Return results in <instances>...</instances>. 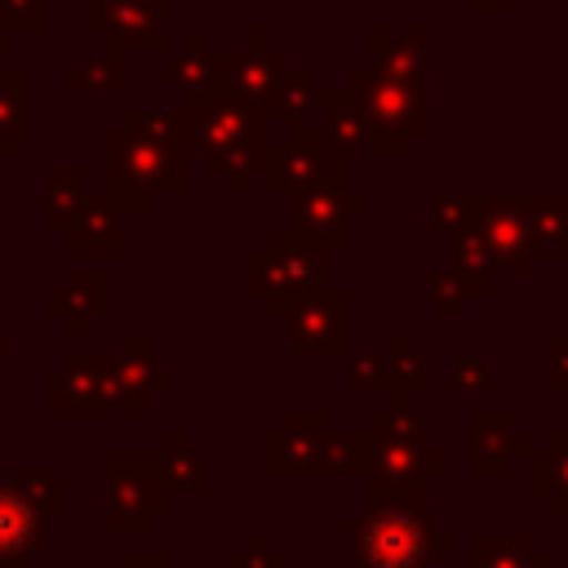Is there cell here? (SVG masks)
Here are the masks:
<instances>
[{"label":"cell","instance_id":"cell-36","mask_svg":"<svg viewBox=\"0 0 568 568\" xmlns=\"http://www.w3.org/2000/svg\"><path fill=\"white\" fill-rule=\"evenodd\" d=\"M448 390H457V395H488L493 390V364L484 355H475V351H453Z\"/></svg>","mask_w":568,"mask_h":568},{"label":"cell","instance_id":"cell-37","mask_svg":"<svg viewBox=\"0 0 568 568\" xmlns=\"http://www.w3.org/2000/svg\"><path fill=\"white\" fill-rule=\"evenodd\" d=\"M13 479L44 510V519H58L67 510V479L58 470H27V475H13Z\"/></svg>","mask_w":568,"mask_h":568},{"label":"cell","instance_id":"cell-14","mask_svg":"<svg viewBox=\"0 0 568 568\" xmlns=\"http://www.w3.org/2000/svg\"><path fill=\"white\" fill-rule=\"evenodd\" d=\"M337 155H342V151H333L320 133H311L306 124L288 120V142H284L280 151H271V155H266V169H262L266 191H271V195H293V191L311 186L315 178H324Z\"/></svg>","mask_w":568,"mask_h":568},{"label":"cell","instance_id":"cell-41","mask_svg":"<svg viewBox=\"0 0 568 568\" xmlns=\"http://www.w3.org/2000/svg\"><path fill=\"white\" fill-rule=\"evenodd\" d=\"M311 75L306 71H297V67H288L280 80H275V89L266 93V102H262V111H284V115H293L306 98H311Z\"/></svg>","mask_w":568,"mask_h":568},{"label":"cell","instance_id":"cell-26","mask_svg":"<svg viewBox=\"0 0 568 568\" xmlns=\"http://www.w3.org/2000/svg\"><path fill=\"white\" fill-rule=\"evenodd\" d=\"M129 84V53L124 49H102L75 67L62 71V89L67 93H120Z\"/></svg>","mask_w":568,"mask_h":568},{"label":"cell","instance_id":"cell-1","mask_svg":"<svg viewBox=\"0 0 568 568\" xmlns=\"http://www.w3.org/2000/svg\"><path fill=\"white\" fill-rule=\"evenodd\" d=\"M448 537L430 532V497H373L351 528L355 568H430Z\"/></svg>","mask_w":568,"mask_h":568},{"label":"cell","instance_id":"cell-40","mask_svg":"<svg viewBox=\"0 0 568 568\" xmlns=\"http://www.w3.org/2000/svg\"><path fill=\"white\" fill-rule=\"evenodd\" d=\"M346 390L351 395H386V359L382 351H359L346 364Z\"/></svg>","mask_w":568,"mask_h":568},{"label":"cell","instance_id":"cell-19","mask_svg":"<svg viewBox=\"0 0 568 568\" xmlns=\"http://www.w3.org/2000/svg\"><path fill=\"white\" fill-rule=\"evenodd\" d=\"M466 435H470L466 466L475 475H501L515 453H528V435H519L506 413H470L466 417Z\"/></svg>","mask_w":568,"mask_h":568},{"label":"cell","instance_id":"cell-47","mask_svg":"<svg viewBox=\"0 0 568 568\" xmlns=\"http://www.w3.org/2000/svg\"><path fill=\"white\" fill-rule=\"evenodd\" d=\"M4 302H9V297L0 293V351H4Z\"/></svg>","mask_w":568,"mask_h":568},{"label":"cell","instance_id":"cell-30","mask_svg":"<svg viewBox=\"0 0 568 568\" xmlns=\"http://www.w3.org/2000/svg\"><path fill=\"white\" fill-rule=\"evenodd\" d=\"M89 178L75 173V169H62V173H49L44 178V226L53 235H62L71 226V217L80 213V204L89 200Z\"/></svg>","mask_w":568,"mask_h":568},{"label":"cell","instance_id":"cell-9","mask_svg":"<svg viewBox=\"0 0 568 568\" xmlns=\"http://www.w3.org/2000/svg\"><path fill=\"white\" fill-rule=\"evenodd\" d=\"M44 408L49 413H106V408H124V413H142L111 355H67L58 373L44 377Z\"/></svg>","mask_w":568,"mask_h":568},{"label":"cell","instance_id":"cell-24","mask_svg":"<svg viewBox=\"0 0 568 568\" xmlns=\"http://www.w3.org/2000/svg\"><path fill=\"white\" fill-rule=\"evenodd\" d=\"M528 488L546 497L555 515H568V430H555L546 448L528 457Z\"/></svg>","mask_w":568,"mask_h":568},{"label":"cell","instance_id":"cell-44","mask_svg":"<svg viewBox=\"0 0 568 568\" xmlns=\"http://www.w3.org/2000/svg\"><path fill=\"white\" fill-rule=\"evenodd\" d=\"M226 568H288V559L275 555L266 537H248V546H244L240 555H231Z\"/></svg>","mask_w":568,"mask_h":568},{"label":"cell","instance_id":"cell-2","mask_svg":"<svg viewBox=\"0 0 568 568\" xmlns=\"http://www.w3.org/2000/svg\"><path fill=\"white\" fill-rule=\"evenodd\" d=\"M102 178H106L102 195H111L120 213H138L155 191L178 195L191 186V155L182 146L151 142L120 124L106 133V146H102Z\"/></svg>","mask_w":568,"mask_h":568},{"label":"cell","instance_id":"cell-6","mask_svg":"<svg viewBox=\"0 0 568 568\" xmlns=\"http://www.w3.org/2000/svg\"><path fill=\"white\" fill-rule=\"evenodd\" d=\"M284 120L306 124V129L320 133L333 151H346V155H355V151H373V155H390V151H395V155H404V151L413 146V138L373 129L346 89H311V98H306L293 115H284Z\"/></svg>","mask_w":568,"mask_h":568},{"label":"cell","instance_id":"cell-48","mask_svg":"<svg viewBox=\"0 0 568 568\" xmlns=\"http://www.w3.org/2000/svg\"><path fill=\"white\" fill-rule=\"evenodd\" d=\"M9 44V27H4V18H0V49Z\"/></svg>","mask_w":568,"mask_h":568},{"label":"cell","instance_id":"cell-20","mask_svg":"<svg viewBox=\"0 0 568 568\" xmlns=\"http://www.w3.org/2000/svg\"><path fill=\"white\" fill-rule=\"evenodd\" d=\"M44 311L62 320L67 333H84L89 320L106 311V275L102 271H67L53 293H44Z\"/></svg>","mask_w":568,"mask_h":568},{"label":"cell","instance_id":"cell-12","mask_svg":"<svg viewBox=\"0 0 568 568\" xmlns=\"http://www.w3.org/2000/svg\"><path fill=\"white\" fill-rule=\"evenodd\" d=\"M284 342L293 355L320 351V355H346L351 346V297L346 293H315L284 311Z\"/></svg>","mask_w":568,"mask_h":568},{"label":"cell","instance_id":"cell-10","mask_svg":"<svg viewBox=\"0 0 568 568\" xmlns=\"http://www.w3.org/2000/svg\"><path fill=\"white\" fill-rule=\"evenodd\" d=\"M164 9L169 0H84V27L98 31L111 49L155 53L169 44Z\"/></svg>","mask_w":568,"mask_h":568},{"label":"cell","instance_id":"cell-27","mask_svg":"<svg viewBox=\"0 0 568 568\" xmlns=\"http://www.w3.org/2000/svg\"><path fill=\"white\" fill-rule=\"evenodd\" d=\"M466 564L470 568H550V559L537 555L532 541L528 537H515V532H506V537L475 532L466 541Z\"/></svg>","mask_w":568,"mask_h":568},{"label":"cell","instance_id":"cell-46","mask_svg":"<svg viewBox=\"0 0 568 568\" xmlns=\"http://www.w3.org/2000/svg\"><path fill=\"white\" fill-rule=\"evenodd\" d=\"M475 13H501V9H510V0H466Z\"/></svg>","mask_w":568,"mask_h":568},{"label":"cell","instance_id":"cell-13","mask_svg":"<svg viewBox=\"0 0 568 568\" xmlns=\"http://www.w3.org/2000/svg\"><path fill=\"white\" fill-rule=\"evenodd\" d=\"M284 71H288V58H284V49L271 44V36L262 27H253L240 49H222V93H231L240 102L262 106Z\"/></svg>","mask_w":568,"mask_h":568},{"label":"cell","instance_id":"cell-28","mask_svg":"<svg viewBox=\"0 0 568 568\" xmlns=\"http://www.w3.org/2000/svg\"><path fill=\"white\" fill-rule=\"evenodd\" d=\"M155 457H160V470H164V484L169 488H178L186 497H200L209 488V462H204V453L191 448V439L182 430L164 435V448Z\"/></svg>","mask_w":568,"mask_h":568},{"label":"cell","instance_id":"cell-3","mask_svg":"<svg viewBox=\"0 0 568 568\" xmlns=\"http://www.w3.org/2000/svg\"><path fill=\"white\" fill-rule=\"evenodd\" d=\"M328 257L333 253L306 235L271 231L266 244L244 257V284H248V293H257L266 302L271 315H284L297 302L328 288Z\"/></svg>","mask_w":568,"mask_h":568},{"label":"cell","instance_id":"cell-31","mask_svg":"<svg viewBox=\"0 0 568 568\" xmlns=\"http://www.w3.org/2000/svg\"><path fill=\"white\" fill-rule=\"evenodd\" d=\"M368 444H426V422L413 413V399H390V408H377L364 417Z\"/></svg>","mask_w":568,"mask_h":568},{"label":"cell","instance_id":"cell-25","mask_svg":"<svg viewBox=\"0 0 568 568\" xmlns=\"http://www.w3.org/2000/svg\"><path fill=\"white\" fill-rule=\"evenodd\" d=\"M382 359H386V395L390 399H417V395L430 390L426 359H422V351L413 346L408 333H390L386 346H382Z\"/></svg>","mask_w":568,"mask_h":568},{"label":"cell","instance_id":"cell-15","mask_svg":"<svg viewBox=\"0 0 568 568\" xmlns=\"http://www.w3.org/2000/svg\"><path fill=\"white\" fill-rule=\"evenodd\" d=\"M44 510L18 488L13 475H0V568H27L44 541Z\"/></svg>","mask_w":568,"mask_h":568},{"label":"cell","instance_id":"cell-4","mask_svg":"<svg viewBox=\"0 0 568 568\" xmlns=\"http://www.w3.org/2000/svg\"><path fill=\"white\" fill-rule=\"evenodd\" d=\"M102 528L111 537H142L169 506V484L155 453H111L102 462Z\"/></svg>","mask_w":568,"mask_h":568},{"label":"cell","instance_id":"cell-45","mask_svg":"<svg viewBox=\"0 0 568 568\" xmlns=\"http://www.w3.org/2000/svg\"><path fill=\"white\" fill-rule=\"evenodd\" d=\"M124 568H169V559H160V555H129Z\"/></svg>","mask_w":568,"mask_h":568},{"label":"cell","instance_id":"cell-21","mask_svg":"<svg viewBox=\"0 0 568 568\" xmlns=\"http://www.w3.org/2000/svg\"><path fill=\"white\" fill-rule=\"evenodd\" d=\"M364 44H368V58H373V71L390 75V80H422L430 71V31H364Z\"/></svg>","mask_w":568,"mask_h":568},{"label":"cell","instance_id":"cell-23","mask_svg":"<svg viewBox=\"0 0 568 568\" xmlns=\"http://www.w3.org/2000/svg\"><path fill=\"white\" fill-rule=\"evenodd\" d=\"M532 253H568V191H524Z\"/></svg>","mask_w":568,"mask_h":568},{"label":"cell","instance_id":"cell-18","mask_svg":"<svg viewBox=\"0 0 568 568\" xmlns=\"http://www.w3.org/2000/svg\"><path fill=\"white\" fill-rule=\"evenodd\" d=\"M62 244L71 253H124L129 248V231H124L120 204L111 195H102V191H89V200L80 204V213L62 231Z\"/></svg>","mask_w":568,"mask_h":568},{"label":"cell","instance_id":"cell-38","mask_svg":"<svg viewBox=\"0 0 568 568\" xmlns=\"http://www.w3.org/2000/svg\"><path fill=\"white\" fill-rule=\"evenodd\" d=\"M124 129L129 133H142L151 142H164V146H182L186 151V138H182V115L178 111H129L124 115ZM191 155V151H186Z\"/></svg>","mask_w":568,"mask_h":568},{"label":"cell","instance_id":"cell-35","mask_svg":"<svg viewBox=\"0 0 568 568\" xmlns=\"http://www.w3.org/2000/svg\"><path fill=\"white\" fill-rule=\"evenodd\" d=\"M475 209H479V191H466V195L462 191H435L426 204V222H430V231L453 235L466 222H475Z\"/></svg>","mask_w":568,"mask_h":568},{"label":"cell","instance_id":"cell-43","mask_svg":"<svg viewBox=\"0 0 568 568\" xmlns=\"http://www.w3.org/2000/svg\"><path fill=\"white\" fill-rule=\"evenodd\" d=\"M546 355H550L546 386H550V395H564L568 399V333H550L546 337Z\"/></svg>","mask_w":568,"mask_h":568},{"label":"cell","instance_id":"cell-17","mask_svg":"<svg viewBox=\"0 0 568 568\" xmlns=\"http://www.w3.org/2000/svg\"><path fill=\"white\" fill-rule=\"evenodd\" d=\"M328 435L324 413H293L284 430L266 439V466L271 475H320V444Z\"/></svg>","mask_w":568,"mask_h":568},{"label":"cell","instance_id":"cell-8","mask_svg":"<svg viewBox=\"0 0 568 568\" xmlns=\"http://www.w3.org/2000/svg\"><path fill=\"white\" fill-rule=\"evenodd\" d=\"M346 93L355 98V106L373 129H386L399 138H417L430 129V93L422 80H390L373 67H355L346 75Z\"/></svg>","mask_w":568,"mask_h":568},{"label":"cell","instance_id":"cell-7","mask_svg":"<svg viewBox=\"0 0 568 568\" xmlns=\"http://www.w3.org/2000/svg\"><path fill=\"white\" fill-rule=\"evenodd\" d=\"M182 138L191 155H217L244 142H271V111L240 102L231 93H213L204 102H186L182 111Z\"/></svg>","mask_w":568,"mask_h":568},{"label":"cell","instance_id":"cell-5","mask_svg":"<svg viewBox=\"0 0 568 568\" xmlns=\"http://www.w3.org/2000/svg\"><path fill=\"white\" fill-rule=\"evenodd\" d=\"M284 200H288L284 231L306 235L328 253H342L351 244V217L368 209V191L351 186V155L346 151L333 160V169L324 178H315L311 186H302Z\"/></svg>","mask_w":568,"mask_h":568},{"label":"cell","instance_id":"cell-11","mask_svg":"<svg viewBox=\"0 0 568 568\" xmlns=\"http://www.w3.org/2000/svg\"><path fill=\"white\" fill-rule=\"evenodd\" d=\"M475 231L484 235V244L493 253V271L524 275L532 266V240H528V222H524V191H497V195L479 191Z\"/></svg>","mask_w":568,"mask_h":568},{"label":"cell","instance_id":"cell-33","mask_svg":"<svg viewBox=\"0 0 568 568\" xmlns=\"http://www.w3.org/2000/svg\"><path fill=\"white\" fill-rule=\"evenodd\" d=\"M266 155H271V142H244V146H231V151H217V155H204V169L226 178V191H244L248 178H262L266 169Z\"/></svg>","mask_w":568,"mask_h":568},{"label":"cell","instance_id":"cell-22","mask_svg":"<svg viewBox=\"0 0 568 568\" xmlns=\"http://www.w3.org/2000/svg\"><path fill=\"white\" fill-rule=\"evenodd\" d=\"M111 359H115V373H120L129 399L146 413V399H151V395H164V386H169L164 359L151 351V342H146L142 333H129V337H124V351L111 355Z\"/></svg>","mask_w":568,"mask_h":568},{"label":"cell","instance_id":"cell-16","mask_svg":"<svg viewBox=\"0 0 568 568\" xmlns=\"http://www.w3.org/2000/svg\"><path fill=\"white\" fill-rule=\"evenodd\" d=\"M164 80L186 98V102H204L213 93H222V49L209 44V31L191 27L182 49L169 53L164 62Z\"/></svg>","mask_w":568,"mask_h":568},{"label":"cell","instance_id":"cell-32","mask_svg":"<svg viewBox=\"0 0 568 568\" xmlns=\"http://www.w3.org/2000/svg\"><path fill=\"white\" fill-rule=\"evenodd\" d=\"M448 257H453V271H462L475 284L479 297L493 288V253H488L484 235L475 231V222H466L462 231L448 235Z\"/></svg>","mask_w":568,"mask_h":568},{"label":"cell","instance_id":"cell-29","mask_svg":"<svg viewBox=\"0 0 568 568\" xmlns=\"http://www.w3.org/2000/svg\"><path fill=\"white\" fill-rule=\"evenodd\" d=\"M27 146V75L18 67H0V155H18Z\"/></svg>","mask_w":568,"mask_h":568},{"label":"cell","instance_id":"cell-39","mask_svg":"<svg viewBox=\"0 0 568 568\" xmlns=\"http://www.w3.org/2000/svg\"><path fill=\"white\" fill-rule=\"evenodd\" d=\"M426 293H430V306L439 311V315H453V311H466L479 293H475V284L462 275V271H435L430 275V284H426Z\"/></svg>","mask_w":568,"mask_h":568},{"label":"cell","instance_id":"cell-42","mask_svg":"<svg viewBox=\"0 0 568 568\" xmlns=\"http://www.w3.org/2000/svg\"><path fill=\"white\" fill-rule=\"evenodd\" d=\"M0 18L9 31H44V0H0Z\"/></svg>","mask_w":568,"mask_h":568},{"label":"cell","instance_id":"cell-34","mask_svg":"<svg viewBox=\"0 0 568 568\" xmlns=\"http://www.w3.org/2000/svg\"><path fill=\"white\" fill-rule=\"evenodd\" d=\"M368 453H373V444L364 430L359 435H333L328 430L320 444V475H364Z\"/></svg>","mask_w":568,"mask_h":568}]
</instances>
